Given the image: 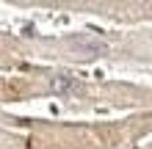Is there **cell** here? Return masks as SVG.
<instances>
[{
    "instance_id": "cell-1",
    "label": "cell",
    "mask_w": 152,
    "mask_h": 149,
    "mask_svg": "<svg viewBox=\"0 0 152 149\" xmlns=\"http://www.w3.org/2000/svg\"><path fill=\"white\" fill-rule=\"evenodd\" d=\"M80 89V80L77 77H72V75H56L50 80V91L53 94H72V91H77Z\"/></svg>"
},
{
    "instance_id": "cell-2",
    "label": "cell",
    "mask_w": 152,
    "mask_h": 149,
    "mask_svg": "<svg viewBox=\"0 0 152 149\" xmlns=\"http://www.w3.org/2000/svg\"><path fill=\"white\" fill-rule=\"evenodd\" d=\"M77 44L83 47V50H88V52H108V47H105L102 41H86V39H77Z\"/></svg>"
}]
</instances>
